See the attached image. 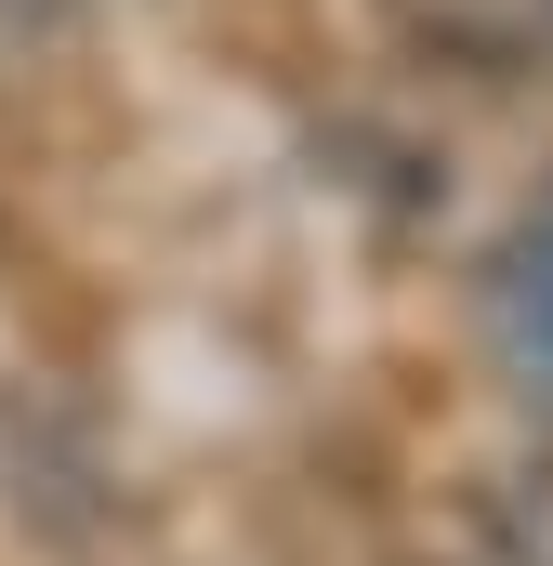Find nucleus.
Returning a JSON list of instances; mask_svg holds the SVG:
<instances>
[{
    "label": "nucleus",
    "mask_w": 553,
    "mask_h": 566,
    "mask_svg": "<svg viewBox=\"0 0 553 566\" xmlns=\"http://www.w3.org/2000/svg\"><path fill=\"white\" fill-rule=\"evenodd\" d=\"M488 316H501V343H514V369L553 396V198L501 238V277H488Z\"/></svg>",
    "instance_id": "obj_1"
},
{
    "label": "nucleus",
    "mask_w": 553,
    "mask_h": 566,
    "mask_svg": "<svg viewBox=\"0 0 553 566\" xmlns=\"http://www.w3.org/2000/svg\"><path fill=\"white\" fill-rule=\"evenodd\" d=\"M396 13H409V40L474 53V66H528V53H553V0H396Z\"/></svg>",
    "instance_id": "obj_2"
}]
</instances>
